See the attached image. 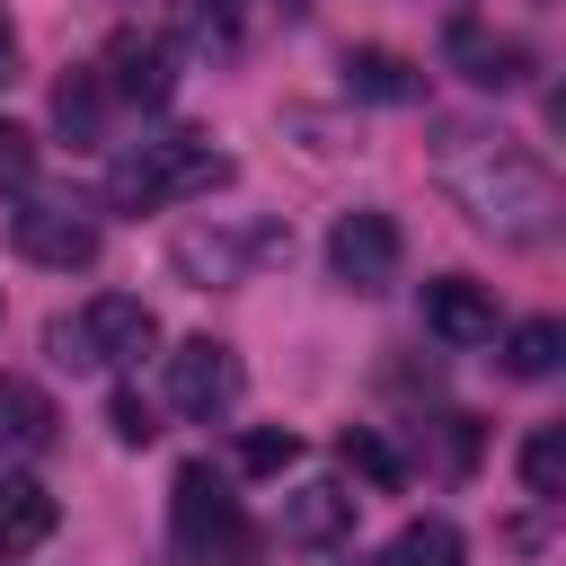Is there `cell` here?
I'll list each match as a JSON object with an SVG mask.
<instances>
[{"instance_id": "7", "label": "cell", "mask_w": 566, "mask_h": 566, "mask_svg": "<svg viewBox=\"0 0 566 566\" xmlns=\"http://www.w3.org/2000/svg\"><path fill=\"white\" fill-rule=\"evenodd\" d=\"M9 239H18L27 265H53V274L97 265V221L71 212V203H27V212H9Z\"/></svg>"}, {"instance_id": "6", "label": "cell", "mask_w": 566, "mask_h": 566, "mask_svg": "<svg viewBox=\"0 0 566 566\" xmlns=\"http://www.w3.org/2000/svg\"><path fill=\"white\" fill-rule=\"evenodd\" d=\"M239 354L230 345H212V336H186L177 354H168V407L177 416H195V424H221L230 407H239Z\"/></svg>"}, {"instance_id": "2", "label": "cell", "mask_w": 566, "mask_h": 566, "mask_svg": "<svg viewBox=\"0 0 566 566\" xmlns=\"http://www.w3.org/2000/svg\"><path fill=\"white\" fill-rule=\"evenodd\" d=\"M212 186H230V150H212L203 133H159V142L124 150L106 168V203L115 212H168V203H195Z\"/></svg>"}, {"instance_id": "23", "label": "cell", "mask_w": 566, "mask_h": 566, "mask_svg": "<svg viewBox=\"0 0 566 566\" xmlns=\"http://www.w3.org/2000/svg\"><path fill=\"white\" fill-rule=\"evenodd\" d=\"M27 177H35V133L0 124V186H27Z\"/></svg>"}, {"instance_id": "5", "label": "cell", "mask_w": 566, "mask_h": 566, "mask_svg": "<svg viewBox=\"0 0 566 566\" xmlns=\"http://www.w3.org/2000/svg\"><path fill=\"white\" fill-rule=\"evenodd\" d=\"M398 256H407V239H398V221L380 203H363V212H345L327 230V274L345 292H389L398 283Z\"/></svg>"}, {"instance_id": "17", "label": "cell", "mask_w": 566, "mask_h": 566, "mask_svg": "<svg viewBox=\"0 0 566 566\" xmlns=\"http://www.w3.org/2000/svg\"><path fill=\"white\" fill-rule=\"evenodd\" d=\"M469 548H460V522H442V513H416L398 539H389V566H460Z\"/></svg>"}, {"instance_id": "11", "label": "cell", "mask_w": 566, "mask_h": 566, "mask_svg": "<svg viewBox=\"0 0 566 566\" xmlns=\"http://www.w3.org/2000/svg\"><path fill=\"white\" fill-rule=\"evenodd\" d=\"M424 327L442 345H495V292L469 274H442V283H424Z\"/></svg>"}, {"instance_id": "1", "label": "cell", "mask_w": 566, "mask_h": 566, "mask_svg": "<svg viewBox=\"0 0 566 566\" xmlns=\"http://www.w3.org/2000/svg\"><path fill=\"white\" fill-rule=\"evenodd\" d=\"M433 177H442V195H451L486 239H504V248H548L557 221H566L557 168H548L531 142H513V133L442 124V133H433Z\"/></svg>"}, {"instance_id": "15", "label": "cell", "mask_w": 566, "mask_h": 566, "mask_svg": "<svg viewBox=\"0 0 566 566\" xmlns=\"http://www.w3.org/2000/svg\"><path fill=\"white\" fill-rule=\"evenodd\" d=\"M53 124H62L71 150H88V142L106 133V80H97V71H71V80L53 88Z\"/></svg>"}, {"instance_id": "19", "label": "cell", "mask_w": 566, "mask_h": 566, "mask_svg": "<svg viewBox=\"0 0 566 566\" xmlns=\"http://www.w3.org/2000/svg\"><path fill=\"white\" fill-rule=\"evenodd\" d=\"M522 486L548 504V495H566V424H539L531 442H522Z\"/></svg>"}, {"instance_id": "24", "label": "cell", "mask_w": 566, "mask_h": 566, "mask_svg": "<svg viewBox=\"0 0 566 566\" xmlns=\"http://www.w3.org/2000/svg\"><path fill=\"white\" fill-rule=\"evenodd\" d=\"M9 53H18V35H9V18H0V71H9Z\"/></svg>"}, {"instance_id": "9", "label": "cell", "mask_w": 566, "mask_h": 566, "mask_svg": "<svg viewBox=\"0 0 566 566\" xmlns=\"http://www.w3.org/2000/svg\"><path fill=\"white\" fill-rule=\"evenodd\" d=\"M442 53L460 62V80H469V88H522V80L539 71V53H531L522 35H495V27H478V18H451Z\"/></svg>"}, {"instance_id": "8", "label": "cell", "mask_w": 566, "mask_h": 566, "mask_svg": "<svg viewBox=\"0 0 566 566\" xmlns=\"http://www.w3.org/2000/svg\"><path fill=\"white\" fill-rule=\"evenodd\" d=\"M71 327H80V345H88V363H97V371H133V363L159 345V318H150L133 292H97Z\"/></svg>"}, {"instance_id": "14", "label": "cell", "mask_w": 566, "mask_h": 566, "mask_svg": "<svg viewBox=\"0 0 566 566\" xmlns=\"http://www.w3.org/2000/svg\"><path fill=\"white\" fill-rule=\"evenodd\" d=\"M345 88H354V97H371V106H407L424 80H416V62H407V53H389V44H354V53H345Z\"/></svg>"}, {"instance_id": "16", "label": "cell", "mask_w": 566, "mask_h": 566, "mask_svg": "<svg viewBox=\"0 0 566 566\" xmlns=\"http://www.w3.org/2000/svg\"><path fill=\"white\" fill-rule=\"evenodd\" d=\"M0 433H9L18 451H44V442H53V398H44L35 380H18V371H0Z\"/></svg>"}, {"instance_id": "12", "label": "cell", "mask_w": 566, "mask_h": 566, "mask_svg": "<svg viewBox=\"0 0 566 566\" xmlns=\"http://www.w3.org/2000/svg\"><path fill=\"white\" fill-rule=\"evenodd\" d=\"M345 531H354V495L336 478H310L283 495V548H336Z\"/></svg>"}, {"instance_id": "26", "label": "cell", "mask_w": 566, "mask_h": 566, "mask_svg": "<svg viewBox=\"0 0 566 566\" xmlns=\"http://www.w3.org/2000/svg\"><path fill=\"white\" fill-rule=\"evenodd\" d=\"M283 9H301V0H283Z\"/></svg>"}, {"instance_id": "22", "label": "cell", "mask_w": 566, "mask_h": 566, "mask_svg": "<svg viewBox=\"0 0 566 566\" xmlns=\"http://www.w3.org/2000/svg\"><path fill=\"white\" fill-rule=\"evenodd\" d=\"M106 424H115V442H133V451L159 433V424H150V407H142V389H115V398H106Z\"/></svg>"}, {"instance_id": "3", "label": "cell", "mask_w": 566, "mask_h": 566, "mask_svg": "<svg viewBox=\"0 0 566 566\" xmlns=\"http://www.w3.org/2000/svg\"><path fill=\"white\" fill-rule=\"evenodd\" d=\"M168 531L186 566H265V531L239 513V495L212 478V460H186L168 486Z\"/></svg>"}, {"instance_id": "4", "label": "cell", "mask_w": 566, "mask_h": 566, "mask_svg": "<svg viewBox=\"0 0 566 566\" xmlns=\"http://www.w3.org/2000/svg\"><path fill=\"white\" fill-rule=\"evenodd\" d=\"M168 256H177L186 283L212 292V283H248L256 256H292V239H283V230H239V221H195V230L168 239Z\"/></svg>"}, {"instance_id": "25", "label": "cell", "mask_w": 566, "mask_h": 566, "mask_svg": "<svg viewBox=\"0 0 566 566\" xmlns=\"http://www.w3.org/2000/svg\"><path fill=\"white\" fill-rule=\"evenodd\" d=\"M230 9H239V0H203V18H230Z\"/></svg>"}, {"instance_id": "18", "label": "cell", "mask_w": 566, "mask_h": 566, "mask_svg": "<svg viewBox=\"0 0 566 566\" xmlns=\"http://www.w3.org/2000/svg\"><path fill=\"white\" fill-rule=\"evenodd\" d=\"M557 354H566V327H557V318H522V327L504 336V371H513V380H548Z\"/></svg>"}, {"instance_id": "21", "label": "cell", "mask_w": 566, "mask_h": 566, "mask_svg": "<svg viewBox=\"0 0 566 566\" xmlns=\"http://www.w3.org/2000/svg\"><path fill=\"white\" fill-rule=\"evenodd\" d=\"M292 460H301V433H274V424L239 433V469H248V478H274V469H292Z\"/></svg>"}, {"instance_id": "13", "label": "cell", "mask_w": 566, "mask_h": 566, "mask_svg": "<svg viewBox=\"0 0 566 566\" xmlns=\"http://www.w3.org/2000/svg\"><path fill=\"white\" fill-rule=\"evenodd\" d=\"M53 522H62V504H53V486L44 478H0V557H27V548H44L53 539Z\"/></svg>"}, {"instance_id": "20", "label": "cell", "mask_w": 566, "mask_h": 566, "mask_svg": "<svg viewBox=\"0 0 566 566\" xmlns=\"http://www.w3.org/2000/svg\"><path fill=\"white\" fill-rule=\"evenodd\" d=\"M336 451H345V469H363L371 486H407V460H398L371 424H345V442H336Z\"/></svg>"}, {"instance_id": "10", "label": "cell", "mask_w": 566, "mask_h": 566, "mask_svg": "<svg viewBox=\"0 0 566 566\" xmlns=\"http://www.w3.org/2000/svg\"><path fill=\"white\" fill-rule=\"evenodd\" d=\"M97 80H106V97H124V106H168V88H177V80H168V44H159V35H133V27L106 44Z\"/></svg>"}]
</instances>
